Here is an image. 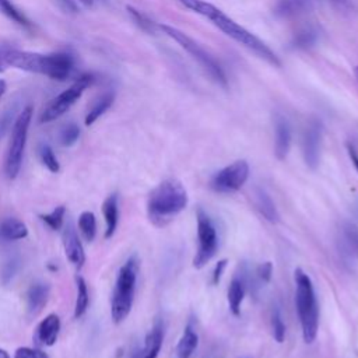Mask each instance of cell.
I'll list each match as a JSON object with an SVG mask.
<instances>
[{
    "label": "cell",
    "mask_w": 358,
    "mask_h": 358,
    "mask_svg": "<svg viewBox=\"0 0 358 358\" xmlns=\"http://www.w3.org/2000/svg\"><path fill=\"white\" fill-rule=\"evenodd\" d=\"M164 341V322L157 319L145 339V344L136 347L129 354V358H157Z\"/></svg>",
    "instance_id": "13"
},
{
    "label": "cell",
    "mask_w": 358,
    "mask_h": 358,
    "mask_svg": "<svg viewBox=\"0 0 358 358\" xmlns=\"http://www.w3.org/2000/svg\"><path fill=\"white\" fill-rule=\"evenodd\" d=\"M181 5H184L186 9L208 19L213 21V24L219 27L224 34L231 37L234 41L240 42L253 53H256L259 57L265 59L270 64L280 66V60L277 55L258 37H255L252 33L245 30L242 26L235 23L233 19H230L224 12H222L219 8L214 5H210L203 0H178Z\"/></svg>",
    "instance_id": "1"
},
{
    "label": "cell",
    "mask_w": 358,
    "mask_h": 358,
    "mask_svg": "<svg viewBox=\"0 0 358 358\" xmlns=\"http://www.w3.org/2000/svg\"><path fill=\"white\" fill-rule=\"evenodd\" d=\"M0 13L23 28H31V21L10 2V0H0Z\"/></svg>",
    "instance_id": "25"
},
{
    "label": "cell",
    "mask_w": 358,
    "mask_h": 358,
    "mask_svg": "<svg viewBox=\"0 0 358 358\" xmlns=\"http://www.w3.org/2000/svg\"><path fill=\"white\" fill-rule=\"evenodd\" d=\"M312 9V0H278L274 15L280 19H293L310 13Z\"/></svg>",
    "instance_id": "16"
},
{
    "label": "cell",
    "mask_w": 358,
    "mask_h": 358,
    "mask_svg": "<svg viewBox=\"0 0 358 358\" xmlns=\"http://www.w3.org/2000/svg\"><path fill=\"white\" fill-rule=\"evenodd\" d=\"M255 207L256 210L262 214V216L269 222V223H278L280 222V214L278 210L273 202V199L269 196V193L263 189H256L255 195Z\"/></svg>",
    "instance_id": "20"
},
{
    "label": "cell",
    "mask_w": 358,
    "mask_h": 358,
    "mask_svg": "<svg viewBox=\"0 0 358 358\" xmlns=\"http://www.w3.org/2000/svg\"><path fill=\"white\" fill-rule=\"evenodd\" d=\"M197 220V251L193 258V267L203 269L219 251V234L216 224L202 207L196 211Z\"/></svg>",
    "instance_id": "8"
},
{
    "label": "cell",
    "mask_w": 358,
    "mask_h": 358,
    "mask_svg": "<svg viewBox=\"0 0 358 358\" xmlns=\"http://www.w3.org/2000/svg\"><path fill=\"white\" fill-rule=\"evenodd\" d=\"M355 75H357V79H358V67L355 69Z\"/></svg>",
    "instance_id": "42"
},
{
    "label": "cell",
    "mask_w": 358,
    "mask_h": 358,
    "mask_svg": "<svg viewBox=\"0 0 358 358\" xmlns=\"http://www.w3.org/2000/svg\"><path fill=\"white\" fill-rule=\"evenodd\" d=\"M347 152H348V156H350V160H351L352 165L358 171V152L355 150V147L352 145H347Z\"/></svg>",
    "instance_id": "37"
},
{
    "label": "cell",
    "mask_w": 358,
    "mask_h": 358,
    "mask_svg": "<svg viewBox=\"0 0 358 358\" xmlns=\"http://www.w3.org/2000/svg\"><path fill=\"white\" fill-rule=\"evenodd\" d=\"M93 82H94L93 76H89V75L79 78L67 90L60 93L48 104V107L41 115V119H39L41 123H49L63 116L71 107L76 104V101L82 98L83 93L93 84Z\"/></svg>",
    "instance_id": "9"
},
{
    "label": "cell",
    "mask_w": 358,
    "mask_h": 358,
    "mask_svg": "<svg viewBox=\"0 0 358 358\" xmlns=\"http://www.w3.org/2000/svg\"><path fill=\"white\" fill-rule=\"evenodd\" d=\"M64 214H66V208L64 206H57L56 208H53L49 214H41V220L51 229V230H60L63 227L64 223Z\"/></svg>",
    "instance_id": "29"
},
{
    "label": "cell",
    "mask_w": 358,
    "mask_h": 358,
    "mask_svg": "<svg viewBox=\"0 0 358 358\" xmlns=\"http://www.w3.org/2000/svg\"><path fill=\"white\" fill-rule=\"evenodd\" d=\"M2 71H3V69H2V67H0V73H2Z\"/></svg>",
    "instance_id": "43"
},
{
    "label": "cell",
    "mask_w": 358,
    "mask_h": 358,
    "mask_svg": "<svg viewBox=\"0 0 358 358\" xmlns=\"http://www.w3.org/2000/svg\"><path fill=\"white\" fill-rule=\"evenodd\" d=\"M102 214L107 223L105 238L108 240L115 234L119 222V197L116 193H112L105 199L102 204Z\"/></svg>",
    "instance_id": "21"
},
{
    "label": "cell",
    "mask_w": 358,
    "mask_h": 358,
    "mask_svg": "<svg viewBox=\"0 0 358 358\" xmlns=\"http://www.w3.org/2000/svg\"><path fill=\"white\" fill-rule=\"evenodd\" d=\"M80 137V127L76 123H67L60 132V143L64 147H71Z\"/></svg>",
    "instance_id": "30"
},
{
    "label": "cell",
    "mask_w": 358,
    "mask_h": 358,
    "mask_svg": "<svg viewBox=\"0 0 358 358\" xmlns=\"http://www.w3.org/2000/svg\"><path fill=\"white\" fill-rule=\"evenodd\" d=\"M0 358H12V357L9 355V352H8L6 350H3V348H0Z\"/></svg>",
    "instance_id": "40"
},
{
    "label": "cell",
    "mask_w": 358,
    "mask_h": 358,
    "mask_svg": "<svg viewBox=\"0 0 358 358\" xmlns=\"http://www.w3.org/2000/svg\"><path fill=\"white\" fill-rule=\"evenodd\" d=\"M271 276H273V265H271V262H265V263H262V265H259L256 267V278L262 284L270 283Z\"/></svg>",
    "instance_id": "33"
},
{
    "label": "cell",
    "mask_w": 358,
    "mask_h": 358,
    "mask_svg": "<svg viewBox=\"0 0 358 358\" xmlns=\"http://www.w3.org/2000/svg\"><path fill=\"white\" fill-rule=\"evenodd\" d=\"M0 57L12 67L28 71V73L46 76L56 82L67 80L75 67L73 56L64 52L44 55L27 51L6 49L2 52Z\"/></svg>",
    "instance_id": "2"
},
{
    "label": "cell",
    "mask_w": 358,
    "mask_h": 358,
    "mask_svg": "<svg viewBox=\"0 0 358 358\" xmlns=\"http://www.w3.org/2000/svg\"><path fill=\"white\" fill-rule=\"evenodd\" d=\"M55 3L64 13H69V15H78L79 13V8L75 3V0H55Z\"/></svg>",
    "instance_id": "34"
},
{
    "label": "cell",
    "mask_w": 358,
    "mask_h": 358,
    "mask_svg": "<svg viewBox=\"0 0 358 358\" xmlns=\"http://www.w3.org/2000/svg\"><path fill=\"white\" fill-rule=\"evenodd\" d=\"M270 325H271V334H273V339L277 341V343H283L284 339H285V332H287V328H285V323L283 321V315H281V311L274 307L273 311H271V318H270Z\"/></svg>",
    "instance_id": "28"
},
{
    "label": "cell",
    "mask_w": 358,
    "mask_h": 358,
    "mask_svg": "<svg viewBox=\"0 0 358 358\" xmlns=\"http://www.w3.org/2000/svg\"><path fill=\"white\" fill-rule=\"evenodd\" d=\"M227 263H229L227 259H223V260L217 262V265H216V267H214L213 274H211V284L213 285H217L220 283V280L223 277V273H224V270L227 267Z\"/></svg>",
    "instance_id": "35"
},
{
    "label": "cell",
    "mask_w": 358,
    "mask_h": 358,
    "mask_svg": "<svg viewBox=\"0 0 358 358\" xmlns=\"http://www.w3.org/2000/svg\"><path fill=\"white\" fill-rule=\"evenodd\" d=\"M76 283H78V298H76V305H75V318L79 319L89 310L90 294H89V289H87V283L83 277L79 276L76 278Z\"/></svg>",
    "instance_id": "26"
},
{
    "label": "cell",
    "mask_w": 358,
    "mask_h": 358,
    "mask_svg": "<svg viewBox=\"0 0 358 358\" xmlns=\"http://www.w3.org/2000/svg\"><path fill=\"white\" fill-rule=\"evenodd\" d=\"M160 28L164 31L165 35L172 38L175 42H178L197 63L204 69L206 73L220 86H227V78L222 66L217 63L211 55H208L195 39L188 37L185 33L179 31L178 28H174L171 26H160Z\"/></svg>",
    "instance_id": "7"
},
{
    "label": "cell",
    "mask_w": 358,
    "mask_h": 358,
    "mask_svg": "<svg viewBox=\"0 0 358 358\" xmlns=\"http://www.w3.org/2000/svg\"><path fill=\"white\" fill-rule=\"evenodd\" d=\"M49 298V285L45 283L33 284L27 293V307L31 315H38Z\"/></svg>",
    "instance_id": "19"
},
{
    "label": "cell",
    "mask_w": 358,
    "mask_h": 358,
    "mask_svg": "<svg viewBox=\"0 0 358 358\" xmlns=\"http://www.w3.org/2000/svg\"><path fill=\"white\" fill-rule=\"evenodd\" d=\"M6 90H8V84H6V82L0 79V100H2V97L5 96Z\"/></svg>",
    "instance_id": "39"
},
{
    "label": "cell",
    "mask_w": 358,
    "mask_h": 358,
    "mask_svg": "<svg viewBox=\"0 0 358 358\" xmlns=\"http://www.w3.org/2000/svg\"><path fill=\"white\" fill-rule=\"evenodd\" d=\"M79 230L84 240L91 242L97 235V220L93 211H83L79 217Z\"/></svg>",
    "instance_id": "27"
},
{
    "label": "cell",
    "mask_w": 358,
    "mask_h": 358,
    "mask_svg": "<svg viewBox=\"0 0 358 358\" xmlns=\"http://www.w3.org/2000/svg\"><path fill=\"white\" fill-rule=\"evenodd\" d=\"M140 263L137 256H130L119 269L111 300V316L115 323H122L130 314L134 300Z\"/></svg>",
    "instance_id": "5"
},
{
    "label": "cell",
    "mask_w": 358,
    "mask_h": 358,
    "mask_svg": "<svg viewBox=\"0 0 358 358\" xmlns=\"http://www.w3.org/2000/svg\"><path fill=\"white\" fill-rule=\"evenodd\" d=\"M39 159H41V163L53 174L59 172L60 170V165H59V161L53 153V150L51 149V146L48 145H42L39 147Z\"/></svg>",
    "instance_id": "31"
},
{
    "label": "cell",
    "mask_w": 358,
    "mask_h": 358,
    "mask_svg": "<svg viewBox=\"0 0 358 358\" xmlns=\"http://www.w3.org/2000/svg\"><path fill=\"white\" fill-rule=\"evenodd\" d=\"M251 271L248 270L247 265H241L238 267V271L234 274L231 283H230V287L227 292V300H229V307L230 311L234 316H240L241 315V307L242 303L245 300L248 287H249V277Z\"/></svg>",
    "instance_id": "12"
},
{
    "label": "cell",
    "mask_w": 358,
    "mask_h": 358,
    "mask_svg": "<svg viewBox=\"0 0 358 358\" xmlns=\"http://www.w3.org/2000/svg\"><path fill=\"white\" fill-rule=\"evenodd\" d=\"M296 281V310L303 329V337L307 344L316 340L319 330V305L311 277L301 269L294 271Z\"/></svg>",
    "instance_id": "4"
},
{
    "label": "cell",
    "mask_w": 358,
    "mask_h": 358,
    "mask_svg": "<svg viewBox=\"0 0 358 358\" xmlns=\"http://www.w3.org/2000/svg\"><path fill=\"white\" fill-rule=\"evenodd\" d=\"M189 203V196L178 179H165L152 190L147 200V216L157 227H165Z\"/></svg>",
    "instance_id": "3"
},
{
    "label": "cell",
    "mask_w": 358,
    "mask_h": 358,
    "mask_svg": "<svg viewBox=\"0 0 358 358\" xmlns=\"http://www.w3.org/2000/svg\"><path fill=\"white\" fill-rule=\"evenodd\" d=\"M292 126L289 120L278 116L276 119V141H274V154L277 160L283 161L287 159L292 147Z\"/></svg>",
    "instance_id": "15"
},
{
    "label": "cell",
    "mask_w": 358,
    "mask_h": 358,
    "mask_svg": "<svg viewBox=\"0 0 358 358\" xmlns=\"http://www.w3.org/2000/svg\"><path fill=\"white\" fill-rule=\"evenodd\" d=\"M347 237H348V241H351V244L354 245V248H355V251L358 253V233L355 231V229H348Z\"/></svg>",
    "instance_id": "38"
},
{
    "label": "cell",
    "mask_w": 358,
    "mask_h": 358,
    "mask_svg": "<svg viewBox=\"0 0 358 358\" xmlns=\"http://www.w3.org/2000/svg\"><path fill=\"white\" fill-rule=\"evenodd\" d=\"M63 248H64V253L67 256V259L70 260V263L76 266V267H83V265L86 263V253H84V248L80 242L79 234L76 231V229L67 224V227L64 229L63 233Z\"/></svg>",
    "instance_id": "14"
},
{
    "label": "cell",
    "mask_w": 358,
    "mask_h": 358,
    "mask_svg": "<svg viewBox=\"0 0 358 358\" xmlns=\"http://www.w3.org/2000/svg\"><path fill=\"white\" fill-rule=\"evenodd\" d=\"M60 330V319L56 314L48 315L37 328L35 340L42 346H53L57 340Z\"/></svg>",
    "instance_id": "18"
},
{
    "label": "cell",
    "mask_w": 358,
    "mask_h": 358,
    "mask_svg": "<svg viewBox=\"0 0 358 358\" xmlns=\"http://www.w3.org/2000/svg\"><path fill=\"white\" fill-rule=\"evenodd\" d=\"M27 235H28V229L19 219L9 217L0 223V237L6 241L24 240Z\"/></svg>",
    "instance_id": "22"
},
{
    "label": "cell",
    "mask_w": 358,
    "mask_h": 358,
    "mask_svg": "<svg viewBox=\"0 0 358 358\" xmlns=\"http://www.w3.org/2000/svg\"><path fill=\"white\" fill-rule=\"evenodd\" d=\"M80 2L83 3V5H86V6H93V0H80Z\"/></svg>",
    "instance_id": "41"
},
{
    "label": "cell",
    "mask_w": 358,
    "mask_h": 358,
    "mask_svg": "<svg viewBox=\"0 0 358 358\" xmlns=\"http://www.w3.org/2000/svg\"><path fill=\"white\" fill-rule=\"evenodd\" d=\"M15 358H49V357L42 350L31 348V347H20L16 350Z\"/></svg>",
    "instance_id": "32"
},
{
    "label": "cell",
    "mask_w": 358,
    "mask_h": 358,
    "mask_svg": "<svg viewBox=\"0 0 358 358\" xmlns=\"http://www.w3.org/2000/svg\"><path fill=\"white\" fill-rule=\"evenodd\" d=\"M318 39L319 30L315 26H305L298 33H296L292 45L294 49H310L318 42Z\"/></svg>",
    "instance_id": "23"
},
{
    "label": "cell",
    "mask_w": 358,
    "mask_h": 358,
    "mask_svg": "<svg viewBox=\"0 0 358 358\" xmlns=\"http://www.w3.org/2000/svg\"><path fill=\"white\" fill-rule=\"evenodd\" d=\"M323 126L319 119H311L303 136V156L307 167L315 171L321 163Z\"/></svg>",
    "instance_id": "11"
},
{
    "label": "cell",
    "mask_w": 358,
    "mask_h": 358,
    "mask_svg": "<svg viewBox=\"0 0 358 358\" xmlns=\"http://www.w3.org/2000/svg\"><path fill=\"white\" fill-rule=\"evenodd\" d=\"M114 101H115L114 93H105L98 100H96V102L93 104V107L90 108L86 116V120H84L86 126H91L98 118H101L112 107Z\"/></svg>",
    "instance_id": "24"
},
{
    "label": "cell",
    "mask_w": 358,
    "mask_h": 358,
    "mask_svg": "<svg viewBox=\"0 0 358 358\" xmlns=\"http://www.w3.org/2000/svg\"><path fill=\"white\" fill-rule=\"evenodd\" d=\"M328 2L333 8L341 10V12H350L352 9V5H351L350 0H328Z\"/></svg>",
    "instance_id": "36"
},
{
    "label": "cell",
    "mask_w": 358,
    "mask_h": 358,
    "mask_svg": "<svg viewBox=\"0 0 358 358\" xmlns=\"http://www.w3.org/2000/svg\"><path fill=\"white\" fill-rule=\"evenodd\" d=\"M197 346H199V334L196 332L193 319H189V322L186 323L184 333L177 344L175 357L177 358H192Z\"/></svg>",
    "instance_id": "17"
},
{
    "label": "cell",
    "mask_w": 358,
    "mask_h": 358,
    "mask_svg": "<svg viewBox=\"0 0 358 358\" xmlns=\"http://www.w3.org/2000/svg\"><path fill=\"white\" fill-rule=\"evenodd\" d=\"M33 114H34V108L31 105H27L20 112V115L15 122V126L12 130V138L6 154V163H5V171L9 179H16L17 175L20 174Z\"/></svg>",
    "instance_id": "6"
},
{
    "label": "cell",
    "mask_w": 358,
    "mask_h": 358,
    "mask_svg": "<svg viewBox=\"0 0 358 358\" xmlns=\"http://www.w3.org/2000/svg\"><path fill=\"white\" fill-rule=\"evenodd\" d=\"M249 178V165L245 160H238L214 174L208 182L211 190L216 193L238 192Z\"/></svg>",
    "instance_id": "10"
}]
</instances>
